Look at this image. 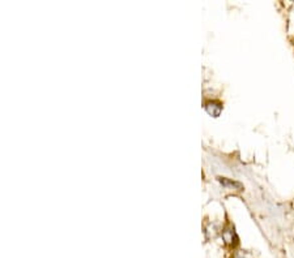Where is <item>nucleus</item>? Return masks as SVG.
<instances>
[{
    "label": "nucleus",
    "mask_w": 294,
    "mask_h": 258,
    "mask_svg": "<svg viewBox=\"0 0 294 258\" xmlns=\"http://www.w3.org/2000/svg\"><path fill=\"white\" fill-rule=\"evenodd\" d=\"M206 110L211 116L217 118V116H220V114H221V111H222V105L220 103V102L209 101L206 103Z\"/></svg>",
    "instance_id": "nucleus-1"
}]
</instances>
